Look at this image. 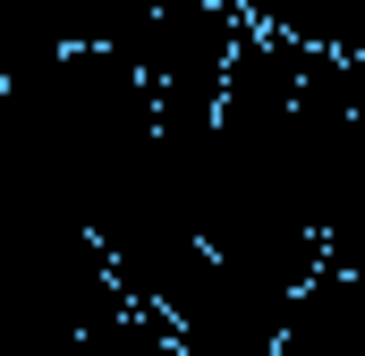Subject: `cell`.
Wrapping results in <instances>:
<instances>
[{"mask_svg":"<svg viewBox=\"0 0 365 356\" xmlns=\"http://www.w3.org/2000/svg\"><path fill=\"white\" fill-rule=\"evenodd\" d=\"M162 127V93L128 51H60L43 68L0 77V178L77 229H110Z\"/></svg>","mask_w":365,"mask_h":356,"instance_id":"1","label":"cell"},{"mask_svg":"<svg viewBox=\"0 0 365 356\" xmlns=\"http://www.w3.org/2000/svg\"><path fill=\"white\" fill-rule=\"evenodd\" d=\"M280 356H365V255H331L306 280Z\"/></svg>","mask_w":365,"mask_h":356,"instance_id":"2","label":"cell"}]
</instances>
